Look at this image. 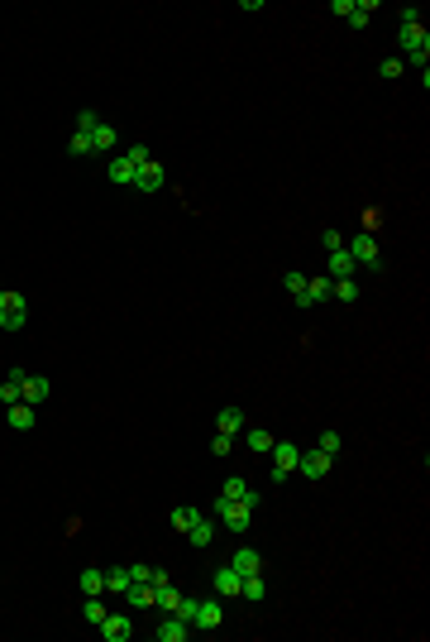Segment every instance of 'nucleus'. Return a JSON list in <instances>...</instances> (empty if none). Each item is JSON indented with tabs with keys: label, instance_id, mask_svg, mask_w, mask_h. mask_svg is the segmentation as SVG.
Instances as JSON below:
<instances>
[{
	"label": "nucleus",
	"instance_id": "nucleus-28",
	"mask_svg": "<svg viewBox=\"0 0 430 642\" xmlns=\"http://www.w3.org/2000/svg\"><path fill=\"white\" fill-rule=\"evenodd\" d=\"M282 288H287V293L306 307V274H287V278H282Z\"/></svg>",
	"mask_w": 430,
	"mask_h": 642
},
{
	"label": "nucleus",
	"instance_id": "nucleus-38",
	"mask_svg": "<svg viewBox=\"0 0 430 642\" xmlns=\"http://www.w3.org/2000/svg\"><path fill=\"white\" fill-rule=\"evenodd\" d=\"M129 580H153V565H144V561L129 565Z\"/></svg>",
	"mask_w": 430,
	"mask_h": 642
},
{
	"label": "nucleus",
	"instance_id": "nucleus-36",
	"mask_svg": "<svg viewBox=\"0 0 430 642\" xmlns=\"http://www.w3.org/2000/svg\"><path fill=\"white\" fill-rule=\"evenodd\" d=\"M124 154H129V159H134V168H139V163H149V159H153V154H149V149H144V144H129V149H124Z\"/></svg>",
	"mask_w": 430,
	"mask_h": 642
},
{
	"label": "nucleus",
	"instance_id": "nucleus-31",
	"mask_svg": "<svg viewBox=\"0 0 430 642\" xmlns=\"http://www.w3.org/2000/svg\"><path fill=\"white\" fill-rule=\"evenodd\" d=\"M67 154H72V159H81V154H91V135H72V140H67Z\"/></svg>",
	"mask_w": 430,
	"mask_h": 642
},
{
	"label": "nucleus",
	"instance_id": "nucleus-4",
	"mask_svg": "<svg viewBox=\"0 0 430 642\" xmlns=\"http://www.w3.org/2000/svg\"><path fill=\"white\" fill-rule=\"evenodd\" d=\"M24 321H29V302L20 293H0V326L5 331H20Z\"/></svg>",
	"mask_w": 430,
	"mask_h": 642
},
{
	"label": "nucleus",
	"instance_id": "nucleus-14",
	"mask_svg": "<svg viewBox=\"0 0 430 642\" xmlns=\"http://www.w3.org/2000/svg\"><path fill=\"white\" fill-rule=\"evenodd\" d=\"M91 154H105V159L115 154V125H105V120H100L96 130H91Z\"/></svg>",
	"mask_w": 430,
	"mask_h": 642
},
{
	"label": "nucleus",
	"instance_id": "nucleus-1",
	"mask_svg": "<svg viewBox=\"0 0 430 642\" xmlns=\"http://www.w3.org/2000/svg\"><path fill=\"white\" fill-rule=\"evenodd\" d=\"M397 43H402V53H407V62L421 72L430 62V34L421 20H402V29H397Z\"/></svg>",
	"mask_w": 430,
	"mask_h": 642
},
{
	"label": "nucleus",
	"instance_id": "nucleus-5",
	"mask_svg": "<svg viewBox=\"0 0 430 642\" xmlns=\"http://www.w3.org/2000/svg\"><path fill=\"white\" fill-rule=\"evenodd\" d=\"M296 456H301V446L296 441H273V475L268 480H287V475H296Z\"/></svg>",
	"mask_w": 430,
	"mask_h": 642
},
{
	"label": "nucleus",
	"instance_id": "nucleus-18",
	"mask_svg": "<svg viewBox=\"0 0 430 642\" xmlns=\"http://www.w3.org/2000/svg\"><path fill=\"white\" fill-rule=\"evenodd\" d=\"M239 570V575H254V570H263V556H258L254 546H244V551H235V561H230Z\"/></svg>",
	"mask_w": 430,
	"mask_h": 642
},
{
	"label": "nucleus",
	"instance_id": "nucleus-15",
	"mask_svg": "<svg viewBox=\"0 0 430 642\" xmlns=\"http://www.w3.org/2000/svg\"><path fill=\"white\" fill-rule=\"evenodd\" d=\"M354 269H359V264H354L349 249H330V274H325V278H354Z\"/></svg>",
	"mask_w": 430,
	"mask_h": 642
},
{
	"label": "nucleus",
	"instance_id": "nucleus-29",
	"mask_svg": "<svg viewBox=\"0 0 430 642\" xmlns=\"http://www.w3.org/2000/svg\"><path fill=\"white\" fill-rule=\"evenodd\" d=\"M196 518H201L196 508H173V527H177V532H182V537H187V527H192Z\"/></svg>",
	"mask_w": 430,
	"mask_h": 642
},
{
	"label": "nucleus",
	"instance_id": "nucleus-23",
	"mask_svg": "<svg viewBox=\"0 0 430 642\" xmlns=\"http://www.w3.org/2000/svg\"><path fill=\"white\" fill-rule=\"evenodd\" d=\"M110 590H115V595L129 590V565H110V570H105V595H110Z\"/></svg>",
	"mask_w": 430,
	"mask_h": 642
},
{
	"label": "nucleus",
	"instance_id": "nucleus-34",
	"mask_svg": "<svg viewBox=\"0 0 430 642\" xmlns=\"http://www.w3.org/2000/svg\"><path fill=\"white\" fill-rule=\"evenodd\" d=\"M96 125H100V116H96V111H77V130H81V135H91Z\"/></svg>",
	"mask_w": 430,
	"mask_h": 642
},
{
	"label": "nucleus",
	"instance_id": "nucleus-22",
	"mask_svg": "<svg viewBox=\"0 0 430 642\" xmlns=\"http://www.w3.org/2000/svg\"><path fill=\"white\" fill-rule=\"evenodd\" d=\"M10 427H15V432H29V427H34V407H29V402H10Z\"/></svg>",
	"mask_w": 430,
	"mask_h": 642
},
{
	"label": "nucleus",
	"instance_id": "nucleus-6",
	"mask_svg": "<svg viewBox=\"0 0 430 642\" xmlns=\"http://www.w3.org/2000/svg\"><path fill=\"white\" fill-rule=\"evenodd\" d=\"M192 628H201V633H215V628H225L220 595H215V599H196V619H192Z\"/></svg>",
	"mask_w": 430,
	"mask_h": 642
},
{
	"label": "nucleus",
	"instance_id": "nucleus-12",
	"mask_svg": "<svg viewBox=\"0 0 430 642\" xmlns=\"http://www.w3.org/2000/svg\"><path fill=\"white\" fill-rule=\"evenodd\" d=\"M105 178L120 182V187H129V182H134V159H129V154H110V159H105Z\"/></svg>",
	"mask_w": 430,
	"mask_h": 642
},
{
	"label": "nucleus",
	"instance_id": "nucleus-9",
	"mask_svg": "<svg viewBox=\"0 0 430 642\" xmlns=\"http://www.w3.org/2000/svg\"><path fill=\"white\" fill-rule=\"evenodd\" d=\"M163 182H168L163 163H158V159H149V163H139V168H134V182H129V187H139V192H158Z\"/></svg>",
	"mask_w": 430,
	"mask_h": 642
},
{
	"label": "nucleus",
	"instance_id": "nucleus-2",
	"mask_svg": "<svg viewBox=\"0 0 430 642\" xmlns=\"http://www.w3.org/2000/svg\"><path fill=\"white\" fill-rule=\"evenodd\" d=\"M215 518H220V527H230V532H244L249 522H254V508L244 499H225L220 494V503H215Z\"/></svg>",
	"mask_w": 430,
	"mask_h": 642
},
{
	"label": "nucleus",
	"instance_id": "nucleus-26",
	"mask_svg": "<svg viewBox=\"0 0 430 642\" xmlns=\"http://www.w3.org/2000/svg\"><path fill=\"white\" fill-rule=\"evenodd\" d=\"M330 283L335 278H306V307H315V302L330 298Z\"/></svg>",
	"mask_w": 430,
	"mask_h": 642
},
{
	"label": "nucleus",
	"instance_id": "nucleus-25",
	"mask_svg": "<svg viewBox=\"0 0 430 642\" xmlns=\"http://www.w3.org/2000/svg\"><path fill=\"white\" fill-rule=\"evenodd\" d=\"M373 10H378V0H354V10H349V29H364V24L373 20Z\"/></svg>",
	"mask_w": 430,
	"mask_h": 642
},
{
	"label": "nucleus",
	"instance_id": "nucleus-27",
	"mask_svg": "<svg viewBox=\"0 0 430 642\" xmlns=\"http://www.w3.org/2000/svg\"><path fill=\"white\" fill-rule=\"evenodd\" d=\"M330 298L354 302V298H359V283H354V278H335V283H330Z\"/></svg>",
	"mask_w": 430,
	"mask_h": 642
},
{
	"label": "nucleus",
	"instance_id": "nucleus-17",
	"mask_svg": "<svg viewBox=\"0 0 430 642\" xmlns=\"http://www.w3.org/2000/svg\"><path fill=\"white\" fill-rule=\"evenodd\" d=\"M215 427H220V437H239V432H244V412H239V407H225V412L215 417Z\"/></svg>",
	"mask_w": 430,
	"mask_h": 642
},
{
	"label": "nucleus",
	"instance_id": "nucleus-11",
	"mask_svg": "<svg viewBox=\"0 0 430 642\" xmlns=\"http://www.w3.org/2000/svg\"><path fill=\"white\" fill-rule=\"evenodd\" d=\"M48 388H53V383L43 379V374H29V369H24V383H20V402H29V407H39V402L48 398Z\"/></svg>",
	"mask_w": 430,
	"mask_h": 642
},
{
	"label": "nucleus",
	"instance_id": "nucleus-19",
	"mask_svg": "<svg viewBox=\"0 0 430 642\" xmlns=\"http://www.w3.org/2000/svg\"><path fill=\"white\" fill-rule=\"evenodd\" d=\"M239 595H244V599H268V580H263V570H254V575H244V585H239Z\"/></svg>",
	"mask_w": 430,
	"mask_h": 642
},
{
	"label": "nucleus",
	"instance_id": "nucleus-24",
	"mask_svg": "<svg viewBox=\"0 0 430 642\" xmlns=\"http://www.w3.org/2000/svg\"><path fill=\"white\" fill-rule=\"evenodd\" d=\"M81 595L91 599V595H105V570H81Z\"/></svg>",
	"mask_w": 430,
	"mask_h": 642
},
{
	"label": "nucleus",
	"instance_id": "nucleus-7",
	"mask_svg": "<svg viewBox=\"0 0 430 642\" xmlns=\"http://www.w3.org/2000/svg\"><path fill=\"white\" fill-rule=\"evenodd\" d=\"M354 254V264H364V269H378V240H373V230H359L349 244H344Z\"/></svg>",
	"mask_w": 430,
	"mask_h": 642
},
{
	"label": "nucleus",
	"instance_id": "nucleus-21",
	"mask_svg": "<svg viewBox=\"0 0 430 642\" xmlns=\"http://www.w3.org/2000/svg\"><path fill=\"white\" fill-rule=\"evenodd\" d=\"M20 383H24V369H10V379L0 383V402H5V407L20 402Z\"/></svg>",
	"mask_w": 430,
	"mask_h": 642
},
{
	"label": "nucleus",
	"instance_id": "nucleus-33",
	"mask_svg": "<svg viewBox=\"0 0 430 642\" xmlns=\"http://www.w3.org/2000/svg\"><path fill=\"white\" fill-rule=\"evenodd\" d=\"M315 446H320L325 456H339V446H344V441H339V432H320V441H315Z\"/></svg>",
	"mask_w": 430,
	"mask_h": 642
},
{
	"label": "nucleus",
	"instance_id": "nucleus-37",
	"mask_svg": "<svg viewBox=\"0 0 430 642\" xmlns=\"http://www.w3.org/2000/svg\"><path fill=\"white\" fill-rule=\"evenodd\" d=\"M402 67H407V62H402V58H388V62H383V77H402Z\"/></svg>",
	"mask_w": 430,
	"mask_h": 642
},
{
	"label": "nucleus",
	"instance_id": "nucleus-13",
	"mask_svg": "<svg viewBox=\"0 0 430 642\" xmlns=\"http://www.w3.org/2000/svg\"><path fill=\"white\" fill-rule=\"evenodd\" d=\"M211 585H215V595H220V599H235V595H239V585H244V575H239L235 565H220Z\"/></svg>",
	"mask_w": 430,
	"mask_h": 642
},
{
	"label": "nucleus",
	"instance_id": "nucleus-30",
	"mask_svg": "<svg viewBox=\"0 0 430 642\" xmlns=\"http://www.w3.org/2000/svg\"><path fill=\"white\" fill-rule=\"evenodd\" d=\"M81 619H86V623H100V619H105V604H100V595H91V599L81 604Z\"/></svg>",
	"mask_w": 430,
	"mask_h": 642
},
{
	"label": "nucleus",
	"instance_id": "nucleus-8",
	"mask_svg": "<svg viewBox=\"0 0 430 642\" xmlns=\"http://www.w3.org/2000/svg\"><path fill=\"white\" fill-rule=\"evenodd\" d=\"M153 633H158V642H187V638H192V623H187V619H177L173 609H168V614L158 619Z\"/></svg>",
	"mask_w": 430,
	"mask_h": 642
},
{
	"label": "nucleus",
	"instance_id": "nucleus-32",
	"mask_svg": "<svg viewBox=\"0 0 430 642\" xmlns=\"http://www.w3.org/2000/svg\"><path fill=\"white\" fill-rule=\"evenodd\" d=\"M273 441H277V437H268L263 427H254V432H249V446H254L258 456H263V451H273Z\"/></svg>",
	"mask_w": 430,
	"mask_h": 642
},
{
	"label": "nucleus",
	"instance_id": "nucleus-10",
	"mask_svg": "<svg viewBox=\"0 0 430 642\" xmlns=\"http://www.w3.org/2000/svg\"><path fill=\"white\" fill-rule=\"evenodd\" d=\"M96 628H100V638H105V642H129V638H134V623L124 619V614H105Z\"/></svg>",
	"mask_w": 430,
	"mask_h": 642
},
{
	"label": "nucleus",
	"instance_id": "nucleus-20",
	"mask_svg": "<svg viewBox=\"0 0 430 642\" xmlns=\"http://www.w3.org/2000/svg\"><path fill=\"white\" fill-rule=\"evenodd\" d=\"M187 537H192V546H211V537H215V522H211V518H196L192 527H187Z\"/></svg>",
	"mask_w": 430,
	"mask_h": 642
},
{
	"label": "nucleus",
	"instance_id": "nucleus-39",
	"mask_svg": "<svg viewBox=\"0 0 430 642\" xmlns=\"http://www.w3.org/2000/svg\"><path fill=\"white\" fill-rule=\"evenodd\" d=\"M230 441H235V437H215L211 451H215V456H230Z\"/></svg>",
	"mask_w": 430,
	"mask_h": 642
},
{
	"label": "nucleus",
	"instance_id": "nucleus-35",
	"mask_svg": "<svg viewBox=\"0 0 430 642\" xmlns=\"http://www.w3.org/2000/svg\"><path fill=\"white\" fill-rule=\"evenodd\" d=\"M320 244H325V249H344V235H339V230H335V225H330V230L320 235Z\"/></svg>",
	"mask_w": 430,
	"mask_h": 642
},
{
	"label": "nucleus",
	"instance_id": "nucleus-16",
	"mask_svg": "<svg viewBox=\"0 0 430 642\" xmlns=\"http://www.w3.org/2000/svg\"><path fill=\"white\" fill-rule=\"evenodd\" d=\"M220 494H225V499H244V503H249V508H258V494H254V489H249V484H244V480H239V475H230Z\"/></svg>",
	"mask_w": 430,
	"mask_h": 642
},
{
	"label": "nucleus",
	"instance_id": "nucleus-3",
	"mask_svg": "<svg viewBox=\"0 0 430 642\" xmlns=\"http://www.w3.org/2000/svg\"><path fill=\"white\" fill-rule=\"evenodd\" d=\"M330 465H335V456H325L320 446H301V456H296V470H301L306 480H325Z\"/></svg>",
	"mask_w": 430,
	"mask_h": 642
}]
</instances>
